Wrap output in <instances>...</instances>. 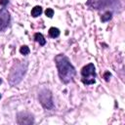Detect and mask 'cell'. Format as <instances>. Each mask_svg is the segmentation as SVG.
Masks as SVG:
<instances>
[{
    "label": "cell",
    "mask_w": 125,
    "mask_h": 125,
    "mask_svg": "<svg viewBox=\"0 0 125 125\" xmlns=\"http://www.w3.org/2000/svg\"><path fill=\"white\" fill-rule=\"evenodd\" d=\"M112 19V12L111 11H105L104 13V15L101 17V21L103 22H105V21H108Z\"/></svg>",
    "instance_id": "obj_10"
},
{
    "label": "cell",
    "mask_w": 125,
    "mask_h": 125,
    "mask_svg": "<svg viewBox=\"0 0 125 125\" xmlns=\"http://www.w3.org/2000/svg\"><path fill=\"white\" fill-rule=\"evenodd\" d=\"M55 62L61 81L64 84L71 82L76 74V70L68 58L63 54H59L55 57Z\"/></svg>",
    "instance_id": "obj_1"
},
{
    "label": "cell",
    "mask_w": 125,
    "mask_h": 125,
    "mask_svg": "<svg viewBox=\"0 0 125 125\" xmlns=\"http://www.w3.org/2000/svg\"><path fill=\"white\" fill-rule=\"evenodd\" d=\"M86 5L98 11L110 9L112 13L113 11H117L121 7L119 0H88Z\"/></svg>",
    "instance_id": "obj_2"
},
{
    "label": "cell",
    "mask_w": 125,
    "mask_h": 125,
    "mask_svg": "<svg viewBox=\"0 0 125 125\" xmlns=\"http://www.w3.org/2000/svg\"><path fill=\"white\" fill-rule=\"evenodd\" d=\"M110 72L109 71H105L104 73V80L105 81H108L109 80V77H110Z\"/></svg>",
    "instance_id": "obj_14"
},
{
    "label": "cell",
    "mask_w": 125,
    "mask_h": 125,
    "mask_svg": "<svg viewBox=\"0 0 125 125\" xmlns=\"http://www.w3.org/2000/svg\"><path fill=\"white\" fill-rule=\"evenodd\" d=\"M18 123L19 124H32L34 123L33 116L28 112H20L18 114Z\"/></svg>",
    "instance_id": "obj_7"
},
{
    "label": "cell",
    "mask_w": 125,
    "mask_h": 125,
    "mask_svg": "<svg viewBox=\"0 0 125 125\" xmlns=\"http://www.w3.org/2000/svg\"><path fill=\"white\" fill-rule=\"evenodd\" d=\"M45 15L48 17V18H52L54 16V10L51 9V8H47V10L45 11Z\"/></svg>",
    "instance_id": "obj_13"
},
{
    "label": "cell",
    "mask_w": 125,
    "mask_h": 125,
    "mask_svg": "<svg viewBox=\"0 0 125 125\" xmlns=\"http://www.w3.org/2000/svg\"><path fill=\"white\" fill-rule=\"evenodd\" d=\"M30 14H31V16H32L33 18L39 17V16L42 14V7H41V6H35V7H33Z\"/></svg>",
    "instance_id": "obj_9"
},
{
    "label": "cell",
    "mask_w": 125,
    "mask_h": 125,
    "mask_svg": "<svg viewBox=\"0 0 125 125\" xmlns=\"http://www.w3.org/2000/svg\"><path fill=\"white\" fill-rule=\"evenodd\" d=\"M81 75H82V82L85 85H91L96 82V70L94 63L90 62L87 65L83 66L81 69Z\"/></svg>",
    "instance_id": "obj_4"
},
{
    "label": "cell",
    "mask_w": 125,
    "mask_h": 125,
    "mask_svg": "<svg viewBox=\"0 0 125 125\" xmlns=\"http://www.w3.org/2000/svg\"><path fill=\"white\" fill-rule=\"evenodd\" d=\"M26 71V63H22L21 62H15L13 67L11 68L10 74H9V81L12 85H16L20 83Z\"/></svg>",
    "instance_id": "obj_3"
},
{
    "label": "cell",
    "mask_w": 125,
    "mask_h": 125,
    "mask_svg": "<svg viewBox=\"0 0 125 125\" xmlns=\"http://www.w3.org/2000/svg\"><path fill=\"white\" fill-rule=\"evenodd\" d=\"M8 3H9V0H0V6L2 7H6Z\"/></svg>",
    "instance_id": "obj_15"
},
{
    "label": "cell",
    "mask_w": 125,
    "mask_h": 125,
    "mask_svg": "<svg viewBox=\"0 0 125 125\" xmlns=\"http://www.w3.org/2000/svg\"><path fill=\"white\" fill-rule=\"evenodd\" d=\"M0 99H1V94H0Z\"/></svg>",
    "instance_id": "obj_16"
},
{
    "label": "cell",
    "mask_w": 125,
    "mask_h": 125,
    "mask_svg": "<svg viewBox=\"0 0 125 125\" xmlns=\"http://www.w3.org/2000/svg\"><path fill=\"white\" fill-rule=\"evenodd\" d=\"M60 29L57 28V27H51L49 29V35L51 38H57L60 36Z\"/></svg>",
    "instance_id": "obj_11"
},
{
    "label": "cell",
    "mask_w": 125,
    "mask_h": 125,
    "mask_svg": "<svg viewBox=\"0 0 125 125\" xmlns=\"http://www.w3.org/2000/svg\"><path fill=\"white\" fill-rule=\"evenodd\" d=\"M34 40H35L37 43H39L40 46H44V45L46 44V40H45L44 36L42 35V33H39V32L35 33V34H34Z\"/></svg>",
    "instance_id": "obj_8"
},
{
    "label": "cell",
    "mask_w": 125,
    "mask_h": 125,
    "mask_svg": "<svg viewBox=\"0 0 125 125\" xmlns=\"http://www.w3.org/2000/svg\"><path fill=\"white\" fill-rule=\"evenodd\" d=\"M20 53H21V55H23V56H26V55H28V54L30 53V50H29V48H28L27 46L23 45V46H21V47L20 48Z\"/></svg>",
    "instance_id": "obj_12"
},
{
    "label": "cell",
    "mask_w": 125,
    "mask_h": 125,
    "mask_svg": "<svg viewBox=\"0 0 125 125\" xmlns=\"http://www.w3.org/2000/svg\"><path fill=\"white\" fill-rule=\"evenodd\" d=\"M38 100L41 104V105L48 110H51L54 108V102H53V96L51 91L48 89H43L38 94Z\"/></svg>",
    "instance_id": "obj_5"
},
{
    "label": "cell",
    "mask_w": 125,
    "mask_h": 125,
    "mask_svg": "<svg viewBox=\"0 0 125 125\" xmlns=\"http://www.w3.org/2000/svg\"><path fill=\"white\" fill-rule=\"evenodd\" d=\"M10 21H11L10 13L5 7H3L2 9H0V31L8 27Z\"/></svg>",
    "instance_id": "obj_6"
}]
</instances>
